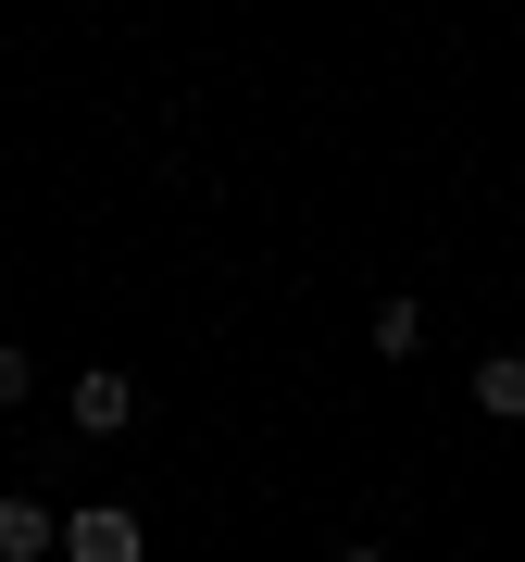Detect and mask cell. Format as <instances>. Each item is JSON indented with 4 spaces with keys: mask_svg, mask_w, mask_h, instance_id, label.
<instances>
[{
    "mask_svg": "<svg viewBox=\"0 0 525 562\" xmlns=\"http://www.w3.org/2000/svg\"><path fill=\"white\" fill-rule=\"evenodd\" d=\"M138 550H150V525L125 501H76L63 513V562H138Z\"/></svg>",
    "mask_w": 525,
    "mask_h": 562,
    "instance_id": "1",
    "label": "cell"
},
{
    "mask_svg": "<svg viewBox=\"0 0 525 562\" xmlns=\"http://www.w3.org/2000/svg\"><path fill=\"white\" fill-rule=\"evenodd\" d=\"M63 413H76L88 438H125V425H138V387H125L113 362H88V375H76V401H63Z\"/></svg>",
    "mask_w": 525,
    "mask_h": 562,
    "instance_id": "2",
    "label": "cell"
},
{
    "mask_svg": "<svg viewBox=\"0 0 525 562\" xmlns=\"http://www.w3.org/2000/svg\"><path fill=\"white\" fill-rule=\"evenodd\" d=\"M63 550V513L51 501H0V562H51Z\"/></svg>",
    "mask_w": 525,
    "mask_h": 562,
    "instance_id": "3",
    "label": "cell"
},
{
    "mask_svg": "<svg viewBox=\"0 0 525 562\" xmlns=\"http://www.w3.org/2000/svg\"><path fill=\"white\" fill-rule=\"evenodd\" d=\"M463 401H476L488 425H525V350H488V362H476V387H463Z\"/></svg>",
    "mask_w": 525,
    "mask_h": 562,
    "instance_id": "4",
    "label": "cell"
},
{
    "mask_svg": "<svg viewBox=\"0 0 525 562\" xmlns=\"http://www.w3.org/2000/svg\"><path fill=\"white\" fill-rule=\"evenodd\" d=\"M376 350L413 362V350H425V301H376Z\"/></svg>",
    "mask_w": 525,
    "mask_h": 562,
    "instance_id": "5",
    "label": "cell"
},
{
    "mask_svg": "<svg viewBox=\"0 0 525 562\" xmlns=\"http://www.w3.org/2000/svg\"><path fill=\"white\" fill-rule=\"evenodd\" d=\"M13 401H25V350L0 338V413H13Z\"/></svg>",
    "mask_w": 525,
    "mask_h": 562,
    "instance_id": "6",
    "label": "cell"
},
{
    "mask_svg": "<svg viewBox=\"0 0 525 562\" xmlns=\"http://www.w3.org/2000/svg\"><path fill=\"white\" fill-rule=\"evenodd\" d=\"M338 562H388V550H338Z\"/></svg>",
    "mask_w": 525,
    "mask_h": 562,
    "instance_id": "7",
    "label": "cell"
}]
</instances>
